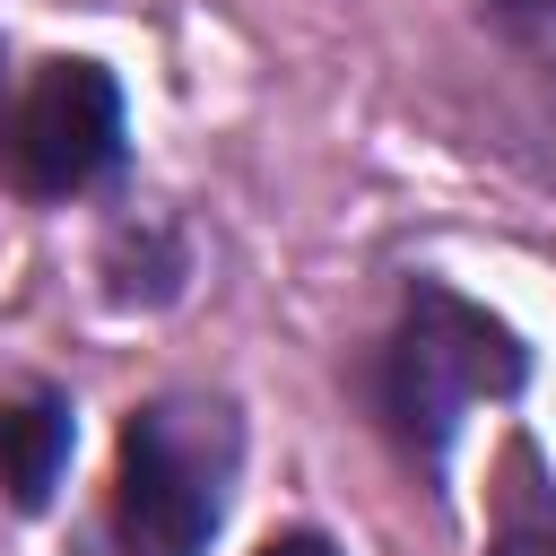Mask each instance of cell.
Masks as SVG:
<instances>
[{"label": "cell", "instance_id": "cell-1", "mask_svg": "<svg viewBox=\"0 0 556 556\" xmlns=\"http://www.w3.org/2000/svg\"><path fill=\"white\" fill-rule=\"evenodd\" d=\"M530 382V348L469 295L417 278L391 339L374 348V417L391 426V443L434 478L469 400H513Z\"/></svg>", "mask_w": 556, "mask_h": 556}, {"label": "cell", "instance_id": "cell-2", "mask_svg": "<svg viewBox=\"0 0 556 556\" xmlns=\"http://www.w3.org/2000/svg\"><path fill=\"white\" fill-rule=\"evenodd\" d=\"M235 460H243V426L226 400H200V391L148 400L122 426V469H113L122 556H208Z\"/></svg>", "mask_w": 556, "mask_h": 556}, {"label": "cell", "instance_id": "cell-3", "mask_svg": "<svg viewBox=\"0 0 556 556\" xmlns=\"http://www.w3.org/2000/svg\"><path fill=\"white\" fill-rule=\"evenodd\" d=\"M122 165V87L96 61H43L0 113V182L17 200H78Z\"/></svg>", "mask_w": 556, "mask_h": 556}, {"label": "cell", "instance_id": "cell-4", "mask_svg": "<svg viewBox=\"0 0 556 556\" xmlns=\"http://www.w3.org/2000/svg\"><path fill=\"white\" fill-rule=\"evenodd\" d=\"M61 460H70V400L26 382L0 400V486L17 513H35L52 486H61Z\"/></svg>", "mask_w": 556, "mask_h": 556}, {"label": "cell", "instance_id": "cell-5", "mask_svg": "<svg viewBox=\"0 0 556 556\" xmlns=\"http://www.w3.org/2000/svg\"><path fill=\"white\" fill-rule=\"evenodd\" d=\"M486 556H556V504L539 495L530 452L513 460V486H504V504H495V539H486Z\"/></svg>", "mask_w": 556, "mask_h": 556}, {"label": "cell", "instance_id": "cell-6", "mask_svg": "<svg viewBox=\"0 0 556 556\" xmlns=\"http://www.w3.org/2000/svg\"><path fill=\"white\" fill-rule=\"evenodd\" d=\"M504 26H521V35H556V0H486Z\"/></svg>", "mask_w": 556, "mask_h": 556}, {"label": "cell", "instance_id": "cell-7", "mask_svg": "<svg viewBox=\"0 0 556 556\" xmlns=\"http://www.w3.org/2000/svg\"><path fill=\"white\" fill-rule=\"evenodd\" d=\"M261 556H339V547H330L321 530H278V539H269Z\"/></svg>", "mask_w": 556, "mask_h": 556}]
</instances>
